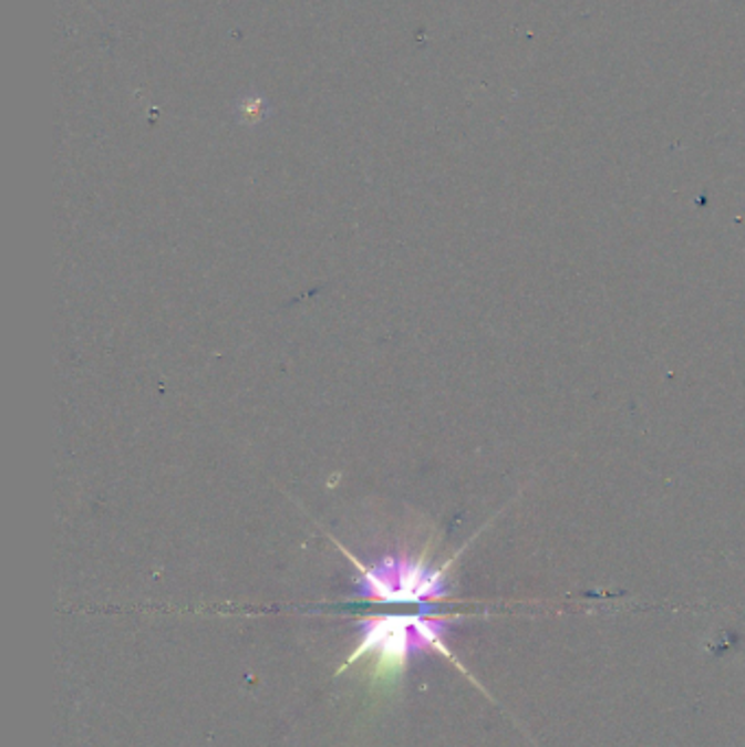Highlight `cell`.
I'll list each match as a JSON object with an SVG mask.
<instances>
[{"label":"cell","mask_w":745,"mask_h":747,"mask_svg":"<svg viewBox=\"0 0 745 747\" xmlns=\"http://www.w3.org/2000/svg\"><path fill=\"white\" fill-rule=\"evenodd\" d=\"M262 107H265L262 98H248V101H244V112H246V118H249V121H258L260 114H262Z\"/></svg>","instance_id":"obj_3"},{"label":"cell","mask_w":745,"mask_h":747,"mask_svg":"<svg viewBox=\"0 0 745 747\" xmlns=\"http://www.w3.org/2000/svg\"><path fill=\"white\" fill-rule=\"evenodd\" d=\"M356 569L354 594L376 603H433L448 594L446 569H431L424 558L385 556L363 564L345 549Z\"/></svg>","instance_id":"obj_2"},{"label":"cell","mask_w":745,"mask_h":747,"mask_svg":"<svg viewBox=\"0 0 745 747\" xmlns=\"http://www.w3.org/2000/svg\"><path fill=\"white\" fill-rule=\"evenodd\" d=\"M448 619L426 614H376L359 623V641L337 675L356 664L365 663L372 691L390 693L405 677L410 664L420 654L433 652L457 664L446 645Z\"/></svg>","instance_id":"obj_1"}]
</instances>
